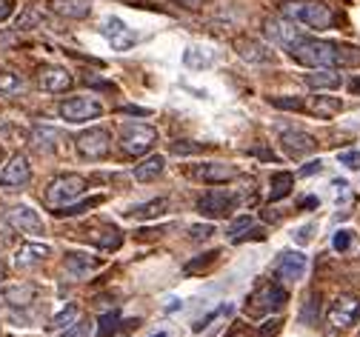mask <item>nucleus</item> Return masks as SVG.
<instances>
[{"instance_id": "nucleus-1", "label": "nucleus", "mask_w": 360, "mask_h": 337, "mask_svg": "<svg viewBox=\"0 0 360 337\" xmlns=\"http://www.w3.org/2000/svg\"><path fill=\"white\" fill-rule=\"evenodd\" d=\"M289 58L309 69H354L360 66V46L335 43V40H318L300 34L289 46Z\"/></svg>"}, {"instance_id": "nucleus-2", "label": "nucleus", "mask_w": 360, "mask_h": 337, "mask_svg": "<svg viewBox=\"0 0 360 337\" xmlns=\"http://www.w3.org/2000/svg\"><path fill=\"white\" fill-rule=\"evenodd\" d=\"M286 18L300 23V26H309V29H329L335 23V15L326 4H321V0H295V4H286L283 6Z\"/></svg>"}, {"instance_id": "nucleus-3", "label": "nucleus", "mask_w": 360, "mask_h": 337, "mask_svg": "<svg viewBox=\"0 0 360 337\" xmlns=\"http://www.w3.org/2000/svg\"><path fill=\"white\" fill-rule=\"evenodd\" d=\"M120 152L129 158H146L158 143V129L149 123H123L120 126Z\"/></svg>"}, {"instance_id": "nucleus-4", "label": "nucleus", "mask_w": 360, "mask_h": 337, "mask_svg": "<svg viewBox=\"0 0 360 337\" xmlns=\"http://www.w3.org/2000/svg\"><path fill=\"white\" fill-rule=\"evenodd\" d=\"M289 303V295H286V288L281 283H263L257 286L255 292L249 295L246 300V314L249 317H260V314H272V312H281L283 306Z\"/></svg>"}, {"instance_id": "nucleus-5", "label": "nucleus", "mask_w": 360, "mask_h": 337, "mask_svg": "<svg viewBox=\"0 0 360 337\" xmlns=\"http://www.w3.org/2000/svg\"><path fill=\"white\" fill-rule=\"evenodd\" d=\"M86 189H89L86 177H80V174H60V177H55L46 186V206L58 212V209L75 203L77 198H83Z\"/></svg>"}, {"instance_id": "nucleus-6", "label": "nucleus", "mask_w": 360, "mask_h": 337, "mask_svg": "<svg viewBox=\"0 0 360 337\" xmlns=\"http://www.w3.org/2000/svg\"><path fill=\"white\" fill-rule=\"evenodd\" d=\"M240 206V198L232 189H212L198 201V212L206 220H217V217H229L235 209Z\"/></svg>"}, {"instance_id": "nucleus-7", "label": "nucleus", "mask_w": 360, "mask_h": 337, "mask_svg": "<svg viewBox=\"0 0 360 337\" xmlns=\"http://www.w3.org/2000/svg\"><path fill=\"white\" fill-rule=\"evenodd\" d=\"M60 117L66 123H86V120H95L103 115V106L98 98H89V94H77V98H66L58 106Z\"/></svg>"}, {"instance_id": "nucleus-8", "label": "nucleus", "mask_w": 360, "mask_h": 337, "mask_svg": "<svg viewBox=\"0 0 360 337\" xmlns=\"http://www.w3.org/2000/svg\"><path fill=\"white\" fill-rule=\"evenodd\" d=\"M109 149H112V134L101 126L77 134V152L83 160H103L109 155Z\"/></svg>"}, {"instance_id": "nucleus-9", "label": "nucleus", "mask_w": 360, "mask_h": 337, "mask_svg": "<svg viewBox=\"0 0 360 337\" xmlns=\"http://www.w3.org/2000/svg\"><path fill=\"white\" fill-rule=\"evenodd\" d=\"M360 320V295H340L329 306V326L332 329H352Z\"/></svg>"}, {"instance_id": "nucleus-10", "label": "nucleus", "mask_w": 360, "mask_h": 337, "mask_svg": "<svg viewBox=\"0 0 360 337\" xmlns=\"http://www.w3.org/2000/svg\"><path fill=\"white\" fill-rule=\"evenodd\" d=\"M29 180H32V166H29L26 155L9 158V163L4 166V172H0V189L4 191H20Z\"/></svg>"}, {"instance_id": "nucleus-11", "label": "nucleus", "mask_w": 360, "mask_h": 337, "mask_svg": "<svg viewBox=\"0 0 360 337\" xmlns=\"http://www.w3.org/2000/svg\"><path fill=\"white\" fill-rule=\"evenodd\" d=\"M37 83H40L43 91H49V94H66V91L75 86V77H72V72H69L66 66L49 63V66H40Z\"/></svg>"}, {"instance_id": "nucleus-12", "label": "nucleus", "mask_w": 360, "mask_h": 337, "mask_svg": "<svg viewBox=\"0 0 360 337\" xmlns=\"http://www.w3.org/2000/svg\"><path fill=\"white\" fill-rule=\"evenodd\" d=\"M281 149L286 158L292 160H300L306 155H311L314 149H318V140H314L309 132H300V129H289L281 134Z\"/></svg>"}, {"instance_id": "nucleus-13", "label": "nucleus", "mask_w": 360, "mask_h": 337, "mask_svg": "<svg viewBox=\"0 0 360 337\" xmlns=\"http://www.w3.org/2000/svg\"><path fill=\"white\" fill-rule=\"evenodd\" d=\"M235 52L246 61V63H257V66H266V63H275V52L269 49L266 43L255 40V37H235L232 40Z\"/></svg>"}, {"instance_id": "nucleus-14", "label": "nucleus", "mask_w": 360, "mask_h": 337, "mask_svg": "<svg viewBox=\"0 0 360 337\" xmlns=\"http://www.w3.org/2000/svg\"><path fill=\"white\" fill-rule=\"evenodd\" d=\"M263 32L272 37V43L281 46V49H289V46L303 34L295 20H283V18H266L263 20Z\"/></svg>"}, {"instance_id": "nucleus-15", "label": "nucleus", "mask_w": 360, "mask_h": 337, "mask_svg": "<svg viewBox=\"0 0 360 337\" xmlns=\"http://www.w3.org/2000/svg\"><path fill=\"white\" fill-rule=\"evenodd\" d=\"M306 266H309V260H306L303 252H283V255L275 260V274H278L283 283H297V280H303Z\"/></svg>"}, {"instance_id": "nucleus-16", "label": "nucleus", "mask_w": 360, "mask_h": 337, "mask_svg": "<svg viewBox=\"0 0 360 337\" xmlns=\"http://www.w3.org/2000/svg\"><path fill=\"white\" fill-rule=\"evenodd\" d=\"M6 223L23 234H43V220L32 206H12L6 212Z\"/></svg>"}, {"instance_id": "nucleus-17", "label": "nucleus", "mask_w": 360, "mask_h": 337, "mask_svg": "<svg viewBox=\"0 0 360 337\" xmlns=\"http://www.w3.org/2000/svg\"><path fill=\"white\" fill-rule=\"evenodd\" d=\"M103 34H106V40L112 43V49H115V52H126V49H131L134 40H138V34H134L120 18H106V23H103Z\"/></svg>"}, {"instance_id": "nucleus-18", "label": "nucleus", "mask_w": 360, "mask_h": 337, "mask_svg": "<svg viewBox=\"0 0 360 337\" xmlns=\"http://www.w3.org/2000/svg\"><path fill=\"white\" fill-rule=\"evenodd\" d=\"M240 172L229 163H200L192 169V177L195 180H203V183H212V186H220V183H226V180H235Z\"/></svg>"}, {"instance_id": "nucleus-19", "label": "nucleus", "mask_w": 360, "mask_h": 337, "mask_svg": "<svg viewBox=\"0 0 360 337\" xmlns=\"http://www.w3.org/2000/svg\"><path fill=\"white\" fill-rule=\"evenodd\" d=\"M63 266H66V274H69L72 280H86L92 272L101 269V260L92 257V255H83V252H69Z\"/></svg>"}, {"instance_id": "nucleus-20", "label": "nucleus", "mask_w": 360, "mask_h": 337, "mask_svg": "<svg viewBox=\"0 0 360 337\" xmlns=\"http://www.w3.org/2000/svg\"><path fill=\"white\" fill-rule=\"evenodd\" d=\"M303 112L321 117V120H329V117L343 112V101L340 98H326V94H314V98H309L303 103Z\"/></svg>"}, {"instance_id": "nucleus-21", "label": "nucleus", "mask_w": 360, "mask_h": 337, "mask_svg": "<svg viewBox=\"0 0 360 337\" xmlns=\"http://www.w3.org/2000/svg\"><path fill=\"white\" fill-rule=\"evenodd\" d=\"M49 255H52V249L46 243H23L15 252V266L18 269H34V266H40L43 260H46Z\"/></svg>"}, {"instance_id": "nucleus-22", "label": "nucleus", "mask_w": 360, "mask_h": 337, "mask_svg": "<svg viewBox=\"0 0 360 337\" xmlns=\"http://www.w3.org/2000/svg\"><path fill=\"white\" fill-rule=\"evenodd\" d=\"M49 6L55 15L60 18H69V20H83L92 15V6H89V0H49Z\"/></svg>"}, {"instance_id": "nucleus-23", "label": "nucleus", "mask_w": 360, "mask_h": 337, "mask_svg": "<svg viewBox=\"0 0 360 337\" xmlns=\"http://www.w3.org/2000/svg\"><path fill=\"white\" fill-rule=\"evenodd\" d=\"M86 237L92 240L95 246L106 249V252H117L120 243H123V231L117 226H101L98 231H86Z\"/></svg>"}, {"instance_id": "nucleus-24", "label": "nucleus", "mask_w": 360, "mask_h": 337, "mask_svg": "<svg viewBox=\"0 0 360 337\" xmlns=\"http://www.w3.org/2000/svg\"><path fill=\"white\" fill-rule=\"evenodd\" d=\"M163 166H166V158L163 155H146L138 166L131 169V174H134V180H141V183H152V180L160 177Z\"/></svg>"}, {"instance_id": "nucleus-25", "label": "nucleus", "mask_w": 360, "mask_h": 337, "mask_svg": "<svg viewBox=\"0 0 360 337\" xmlns=\"http://www.w3.org/2000/svg\"><path fill=\"white\" fill-rule=\"evenodd\" d=\"M303 80H306V86L314 89V91H329V89H338V86L343 83V77H340L338 69H314V72L306 75Z\"/></svg>"}, {"instance_id": "nucleus-26", "label": "nucleus", "mask_w": 360, "mask_h": 337, "mask_svg": "<svg viewBox=\"0 0 360 337\" xmlns=\"http://www.w3.org/2000/svg\"><path fill=\"white\" fill-rule=\"evenodd\" d=\"M58 143H60V132L52 129V126H34L32 129V146L43 155H49L58 149Z\"/></svg>"}, {"instance_id": "nucleus-27", "label": "nucleus", "mask_w": 360, "mask_h": 337, "mask_svg": "<svg viewBox=\"0 0 360 337\" xmlns=\"http://www.w3.org/2000/svg\"><path fill=\"white\" fill-rule=\"evenodd\" d=\"M292 189H295V174L292 172H275L272 180H269V201L278 203V201L289 198Z\"/></svg>"}, {"instance_id": "nucleus-28", "label": "nucleus", "mask_w": 360, "mask_h": 337, "mask_svg": "<svg viewBox=\"0 0 360 337\" xmlns=\"http://www.w3.org/2000/svg\"><path fill=\"white\" fill-rule=\"evenodd\" d=\"M166 212H169V198H158V201H149L143 206H134L129 212V217H134V220H152V217H160Z\"/></svg>"}, {"instance_id": "nucleus-29", "label": "nucleus", "mask_w": 360, "mask_h": 337, "mask_svg": "<svg viewBox=\"0 0 360 337\" xmlns=\"http://www.w3.org/2000/svg\"><path fill=\"white\" fill-rule=\"evenodd\" d=\"M34 295H37V288L29 286V283H23V286H12V288H6V292H4V300H6L9 306H29V303L34 300Z\"/></svg>"}, {"instance_id": "nucleus-30", "label": "nucleus", "mask_w": 360, "mask_h": 337, "mask_svg": "<svg viewBox=\"0 0 360 337\" xmlns=\"http://www.w3.org/2000/svg\"><path fill=\"white\" fill-rule=\"evenodd\" d=\"M184 63L189 69H209L214 63V55L209 49H200V46H189V49L184 52Z\"/></svg>"}, {"instance_id": "nucleus-31", "label": "nucleus", "mask_w": 360, "mask_h": 337, "mask_svg": "<svg viewBox=\"0 0 360 337\" xmlns=\"http://www.w3.org/2000/svg\"><path fill=\"white\" fill-rule=\"evenodd\" d=\"M26 89V80L18 75V72H0V94L4 98H15V94H20Z\"/></svg>"}, {"instance_id": "nucleus-32", "label": "nucleus", "mask_w": 360, "mask_h": 337, "mask_svg": "<svg viewBox=\"0 0 360 337\" xmlns=\"http://www.w3.org/2000/svg\"><path fill=\"white\" fill-rule=\"evenodd\" d=\"M46 23V12L43 6H26L18 18V29H34V26H43Z\"/></svg>"}, {"instance_id": "nucleus-33", "label": "nucleus", "mask_w": 360, "mask_h": 337, "mask_svg": "<svg viewBox=\"0 0 360 337\" xmlns=\"http://www.w3.org/2000/svg\"><path fill=\"white\" fill-rule=\"evenodd\" d=\"M101 203H103V195H95V198H89V201H80V203H69V206L58 209L55 215H60V217H75V215H83V212H89V209L101 206Z\"/></svg>"}, {"instance_id": "nucleus-34", "label": "nucleus", "mask_w": 360, "mask_h": 337, "mask_svg": "<svg viewBox=\"0 0 360 337\" xmlns=\"http://www.w3.org/2000/svg\"><path fill=\"white\" fill-rule=\"evenodd\" d=\"M117 323H120V312L115 309V312H106L101 320H98V331H95V337H109V334H115L117 331Z\"/></svg>"}, {"instance_id": "nucleus-35", "label": "nucleus", "mask_w": 360, "mask_h": 337, "mask_svg": "<svg viewBox=\"0 0 360 337\" xmlns=\"http://www.w3.org/2000/svg\"><path fill=\"white\" fill-rule=\"evenodd\" d=\"M77 306H66L63 312H58L55 317H52V329H69L75 320H77Z\"/></svg>"}, {"instance_id": "nucleus-36", "label": "nucleus", "mask_w": 360, "mask_h": 337, "mask_svg": "<svg viewBox=\"0 0 360 337\" xmlns=\"http://www.w3.org/2000/svg\"><path fill=\"white\" fill-rule=\"evenodd\" d=\"M252 229V215H243V217H235L232 223H229V229H226V234L235 240V237H240L243 231H249Z\"/></svg>"}, {"instance_id": "nucleus-37", "label": "nucleus", "mask_w": 360, "mask_h": 337, "mask_svg": "<svg viewBox=\"0 0 360 337\" xmlns=\"http://www.w3.org/2000/svg\"><path fill=\"white\" fill-rule=\"evenodd\" d=\"M349 246H352V231H349V229L335 231V237H332V249H335V252H346Z\"/></svg>"}, {"instance_id": "nucleus-38", "label": "nucleus", "mask_w": 360, "mask_h": 337, "mask_svg": "<svg viewBox=\"0 0 360 337\" xmlns=\"http://www.w3.org/2000/svg\"><path fill=\"white\" fill-rule=\"evenodd\" d=\"M269 103L278 109H289V112H303V101L297 98H269Z\"/></svg>"}, {"instance_id": "nucleus-39", "label": "nucleus", "mask_w": 360, "mask_h": 337, "mask_svg": "<svg viewBox=\"0 0 360 337\" xmlns=\"http://www.w3.org/2000/svg\"><path fill=\"white\" fill-rule=\"evenodd\" d=\"M212 234H214V226H212V223H195V226L189 229V237L198 240V243H200V240H209Z\"/></svg>"}, {"instance_id": "nucleus-40", "label": "nucleus", "mask_w": 360, "mask_h": 337, "mask_svg": "<svg viewBox=\"0 0 360 337\" xmlns=\"http://www.w3.org/2000/svg\"><path fill=\"white\" fill-rule=\"evenodd\" d=\"M92 334H95L92 323H72V326L63 331V337H92Z\"/></svg>"}, {"instance_id": "nucleus-41", "label": "nucleus", "mask_w": 360, "mask_h": 337, "mask_svg": "<svg viewBox=\"0 0 360 337\" xmlns=\"http://www.w3.org/2000/svg\"><path fill=\"white\" fill-rule=\"evenodd\" d=\"M283 326V317H272V320H266L260 329H257V337H275Z\"/></svg>"}, {"instance_id": "nucleus-42", "label": "nucleus", "mask_w": 360, "mask_h": 337, "mask_svg": "<svg viewBox=\"0 0 360 337\" xmlns=\"http://www.w3.org/2000/svg\"><path fill=\"white\" fill-rule=\"evenodd\" d=\"M217 255H220V252H209V255H203V260H195V263H186V272H189V274H195V272H200V269H206L209 263H214V260H217Z\"/></svg>"}, {"instance_id": "nucleus-43", "label": "nucleus", "mask_w": 360, "mask_h": 337, "mask_svg": "<svg viewBox=\"0 0 360 337\" xmlns=\"http://www.w3.org/2000/svg\"><path fill=\"white\" fill-rule=\"evenodd\" d=\"M338 160H340L346 169H360V152H340Z\"/></svg>"}, {"instance_id": "nucleus-44", "label": "nucleus", "mask_w": 360, "mask_h": 337, "mask_svg": "<svg viewBox=\"0 0 360 337\" xmlns=\"http://www.w3.org/2000/svg\"><path fill=\"white\" fill-rule=\"evenodd\" d=\"M12 12H15V0H0V23L9 20Z\"/></svg>"}, {"instance_id": "nucleus-45", "label": "nucleus", "mask_w": 360, "mask_h": 337, "mask_svg": "<svg viewBox=\"0 0 360 337\" xmlns=\"http://www.w3.org/2000/svg\"><path fill=\"white\" fill-rule=\"evenodd\" d=\"M321 166H323L321 160H309V163H306V166L300 169V177H309V174H318V172H321Z\"/></svg>"}, {"instance_id": "nucleus-46", "label": "nucleus", "mask_w": 360, "mask_h": 337, "mask_svg": "<svg viewBox=\"0 0 360 337\" xmlns=\"http://www.w3.org/2000/svg\"><path fill=\"white\" fill-rule=\"evenodd\" d=\"M123 112L126 115H138V117H146L149 115V109H141V106H123Z\"/></svg>"}, {"instance_id": "nucleus-47", "label": "nucleus", "mask_w": 360, "mask_h": 337, "mask_svg": "<svg viewBox=\"0 0 360 337\" xmlns=\"http://www.w3.org/2000/svg\"><path fill=\"white\" fill-rule=\"evenodd\" d=\"M349 91H354V94H360V77H354V80L349 83Z\"/></svg>"}, {"instance_id": "nucleus-48", "label": "nucleus", "mask_w": 360, "mask_h": 337, "mask_svg": "<svg viewBox=\"0 0 360 337\" xmlns=\"http://www.w3.org/2000/svg\"><path fill=\"white\" fill-rule=\"evenodd\" d=\"M300 206H303V209H311V206H318V198H306V201H303Z\"/></svg>"}, {"instance_id": "nucleus-49", "label": "nucleus", "mask_w": 360, "mask_h": 337, "mask_svg": "<svg viewBox=\"0 0 360 337\" xmlns=\"http://www.w3.org/2000/svg\"><path fill=\"white\" fill-rule=\"evenodd\" d=\"M297 240H300V243H306V240H309V226H306V229H300V231H297Z\"/></svg>"}, {"instance_id": "nucleus-50", "label": "nucleus", "mask_w": 360, "mask_h": 337, "mask_svg": "<svg viewBox=\"0 0 360 337\" xmlns=\"http://www.w3.org/2000/svg\"><path fill=\"white\" fill-rule=\"evenodd\" d=\"M4 280H6V266L0 263V286H4Z\"/></svg>"}, {"instance_id": "nucleus-51", "label": "nucleus", "mask_w": 360, "mask_h": 337, "mask_svg": "<svg viewBox=\"0 0 360 337\" xmlns=\"http://www.w3.org/2000/svg\"><path fill=\"white\" fill-rule=\"evenodd\" d=\"M0 163H4V146H0Z\"/></svg>"}, {"instance_id": "nucleus-52", "label": "nucleus", "mask_w": 360, "mask_h": 337, "mask_svg": "<svg viewBox=\"0 0 360 337\" xmlns=\"http://www.w3.org/2000/svg\"><path fill=\"white\" fill-rule=\"evenodd\" d=\"M155 337H166V334H155Z\"/></svg>"}]
</instances>
